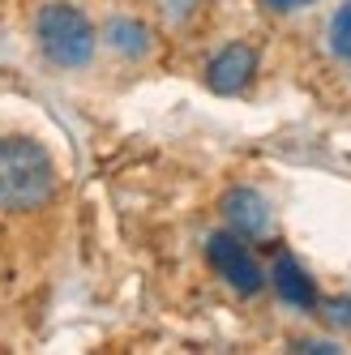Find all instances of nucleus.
I'll list each match as a JSON object with an SVG mask.
<instances>
[{
  "instance_id": "nucleus-3",
  "label": "nucleus",
  "mask_w": 351,
  "mask_h": 355,
  "mask_svg": "<svg viewBox=\"0 0 351 355\" xmlns=\"http://www.w3.org/2000/svg\"><path fill=\"white\" fill-rule=\"evenodd\" d=\"M206 261H210V270H214L236 295H262L266 270H262V261L253 257V248L244 244V236H236V232H214V236L206 240Z\"/></svg>"
},
{
  "instance_id": "nucleus-4",
  "label": "nucleus",
  "mask_w": 351,
  "mask_h": 355,
  "mask_svg": "<svg viewBox=\"0 0 351 355\" xmlns=\"http://www.w3.org/2000/svg\"><path fill=\"white\" fill-rule=\"evenodd\" d=\"M257 47L253 43H228L223 52L210 56L206 64V86L223 98H232V94H244L248 86H253L257 78Z\"/></svg>"
},
{
  "instance_id": "nucleus-8",
  "label": "nucleus",
  "mask_w": 351,
  "mask_h": 355,
  "mask_svg": "<svg viewBox=\"0 0 351 355\" xmlns=\"http://www.w3.org/2000/svg\"><path fill=\"white\" fill-rule=\"evenodd\" d=\"M325 39H330V52H334L339 60H347V64H351V0H343V5L334 9Z\"/></svg>"
},
{
  "instance_id": "nucleus-7",
  "label": "nucleus",
  "mask_w": 351,
  "mask_h": 355,
  "mask_svg": "<svg viewBox=\"0 0 351 355\" xmlns=\"http://www.w3.org/2000/svg\"><path fill=\"white\" fill-rule=\"evenodd\" d=\"M103 43L124 60H146L150 47H155V35H150V26L137 17H112L103 26Z\"/></svg>"
},
{
  "instance_id": "nucleus-5",
  "label": "nucleus",
  "mask_w": 351,
  "mask_h": 355,
  "mask_svg": "<svg viewBox=\"0 0 351 355\" xmlns=\"http://www.w3.org/2000/svg\"><path fill=\"white\" fill-rule=\"evenodd\" d=\"M223 223H228V232H236L244 240H266L274 232V210L257 189L240 184V189L223 193Z\"/></svg>"
},
{
  "instance_id": "nucleus-11",
  "label": "nucleus",
  "mask_w": 351,
  "mask_h": 355,
  "mask_svg": "<svg viewBox=\"0 0 351 355\" xmlns=\"http://www.w3.org/2000/svg\"><path fill=\"white\" fill-rule=\"evenodd\" d=\"M257 5H262L266 13H279V17H283V13H300V9H309L313 0H257Z\"/></svg>"
},
{
  "instance_id": "nucleus-2",
  "label": "nucleus",
  "mask_w": 351,
  "mask_h": 355,
  "mask_svg": "<svg viewBox=\"0 0 351 355\" xmlns=\"http://www.w3.org/2000/svg\"><path fill=\"white\" fill-rule=\"evenodd\" d=\"M35 43L47 64L56 69H86L94 60L99 31L73 0H47L35 13Z\"/></svg>"
},
{
  "instance_id": "nucleus-10",
  "label": "nucleus",
  "mask_w": 351,
  "mask_h": 355,
  "mask_svg": "<svg viewBox=\"0 0 351 355\" xmlns=\"http://www.w3.org/2000/svg\"><path fill=\"white\" fill-rule=\"evenodd\" d=\"M291 351H309V355H334V351H343L339 343H325V338H296L291 343Z\"/></svg>"
},
{
  "instance_id": "nucleus-6",
  "label": "nucleus",
  "mask_w": 351,
  "mask_h": 355,
  "mask_svg": "<svg viewBox=\"0 0 351 355\" xmlns=\"http://www.w3.org/2000/svg\"><path fill=\"white\" fill-rule=\"evenodd\" d=\"M266 283L279 291V300L283 304H291V309H300V313H313L317 309V283L309 278V270L300 266L296 257H287V252H279V261L270 266V274H266Z\"/></svg>"
},
{
  "instance_id": "nucleus-1",
  "label": "nucleus",
  "mask_w": 351,
  "mask_h": 355,
  "mask_svg": "<svg viewBox=\"0 0 351 355\" xmlns=\"http://www.w3.org/2000/svg\"><path fill=\"white\" fill-rule=\"evenodd\" d=\"M60 189L52 150L35 137H0V210L35 214Z\"/></svg>"
},
{
  "instance_id": "nucleus-9",
  "label": "nucleus",
  "mask_w": 351,
  "mask_h": 355,
  "mask_svg": "<svg viewBox=\"0 0 351 355\" xmlns=\"http://www.w3.org/2000/svg\"><path fill=\"white\" fill-rule=\"evenodd\" d=\"M321 309V321L334 325V329H347L351 334V295H334V300H317Z\"/></svg>"
}]
</instances>
